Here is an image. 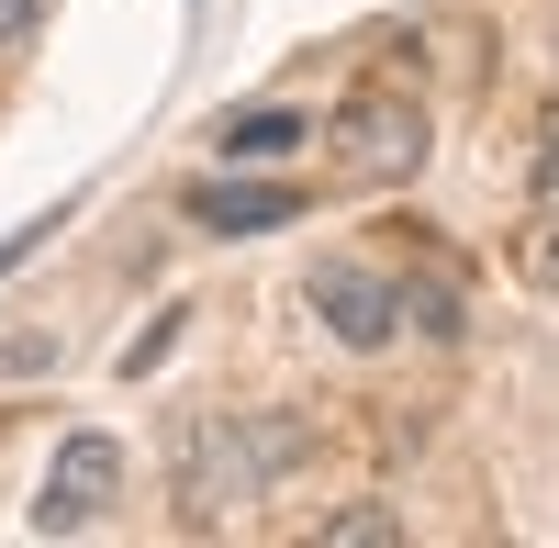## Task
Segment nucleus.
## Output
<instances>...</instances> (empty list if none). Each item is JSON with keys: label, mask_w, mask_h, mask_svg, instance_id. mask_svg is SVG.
<instances>
[{"label": "nucleus", "mask_w": 559, "mask_h": 548, "mask_svg": "<svg viewBox=\"0 0 559 548\" xmlns=\"http://www.w3.org/2000/svg\"><path fill=\"white\" fill-rule=\"evenodd\" d=\"M392 537H403V515L381 504V492H358V504L313 515V548H392Z\"/></svg>", "instance_id": "8"}, {"label": "nucleus", "mask_w": 559, "mask_h": 548, "mask_svg": "<svg viewBox=\"0 0 559 548\" xmlns=\"http://www.w3.org/2000/svg\"><path fill=\"white\" fill-rule=\"evenodd\" d=\"M112 492H123V448H112V437H68L57 470H45V492H34V537H79V526H102Z\"/></svg>", "instance_id": "4"}, {"label": "nucleus", "mask_w": 559, "mask_h": 548, "mask_svg": "<svg viewBox=\"0 0 559 548\" xmlns=\"http://www.w3.org/2000/svg\"><path fill=\"white\" fill-rule=\"evenodd\" d=\"M392 302H403V325H414V336H437V347L471 336V302H459L448 281H392Z\"/></svg>", "instance_id": "7"}, {"label": "nucleus", "mask_w": 559, "mask_h": 548, "mask_svg": "<svg viewBox=\"0 0 559 548\" xmlns=\"http://www.w3.org/2000/svg\"><path fill=\"white\" fill-rule=\"evenodd\" d=\"M537 213H559V112H548V134H537Z\"/></svg>", "instance_id": "14"}, {"label": "nucleus", "mask_w": 559, "mask_h": 548, "mask_svg": "<svg viewBox=\"0 0 559 548\" xmlns=\"http://www.w3.org/2000/svg\"><path fill=\"white\" fill-rule=\"evenodd\" d=\"M324 146H336V179H414L426 168V102L414 90H392V79H358L347 102H336V123H324Z\"/></svg>", "instance_id": "2"}, {"label": "nucleus", "mask_w": 559, "mask_h": 548, "mask_svg": "<svg viewBox=\"0 0 559 548\" xmlns=\"http://www.w3.org/2000/svg\"><path fill=\"white\" fill-rule=\"evenodd\" d=\"M258 492H269V470H258L247 415H224V403H191V415H168V504H179V526H191V537L236 526Z\"/></svg>", "instance_id": "1"}, {"label": "nucleus", "mask_w": 559, "mask_h": 548, "mask_svg": "<svg viewBox=\"0 0 559 548\" xmlns=\"http://www.w3.org/2000/svg\"><path fill=\"white\" fill-rule=\"evenodd\" d=\"M292 146H302V112H224V123H213V157H224V168L292 157Z\"/></svg>", "instance_id": "6"}, {"label": "nucleus", "mask_w": 559, "mask_h": 548, "mask_svg": "<svg viewBox=\"0 0 559 548\" xmlns=\"http://www.w3.org/2000/svg\"><path fill=\"white\" fill-rule=\"evenodd\" d=\"M302 179H191V191H179V213L202 224V236H269V224H302Z\"/></svg>", "instance_id": "5"}, {"label": "nucleus", "mask_w": 559, "mask_h": 548, "mask_svg": "<svg viewBox=\"0 0 559 548\" xmlns=\"http://www.w3.org/2000/svg\"><path fill=\"white\" fill-rule=\"evenodd\" d=\"M34 34H45V0H0V57H34Z\"/></svg>", "instance_id": "12"}, {"label": "nucleus", "mask_w": 559, "mask_h": 548, "mask_svg": "<svg viewBox=\"0 0 559 548\" xmlns=\"http://www.w3.org/2000/svg\"><path fill=\"white\" fill-rule=\"evenodd\" d=\"M247 437H258V470H269V481L313 460V426H302V415H247Z\"/></svg>", "instance_id": "9"}, {"label": "nucleus", "mask_w": 559, "mask_h": 548, "mask_svg": "<svg viewBox=\"0 0 559 548\" xmlns=\"http://www.w3.org/2000/svg\"><path fill=\"white\" fill-rule=\"evenodd\" d=\"M302 313L324 336H336L347 358H381L403 336V302H392V269H369V258H313L302 269Z\"/></svg>", "instance_id": "3"}, {"label": "nucleus", "mask_w": 559, "mask_h": 548, "mask_svg": "<svg viewBox=\"0 0 559 548\" xmlns=\"http://www.w3.org/2000/svg\"><path fill=\"white\" fill-rule=\"evenodd\" d=\"M57 236H68V202H57V213H34V224H12V236H0V281H12L23 258H45Z\"/></svg>", "instance_id": "10"}, {"label": "nucleus", "mask_w": 559, "mask_h": 548, "mask_svg": "<svg viewBox=\"0 0 559 548\" xmlns=\"http://www.w3.org/2000/svg\"><path fill=\"white\" fill-rule=\"evenodd\" d=\"M179 325H191V313H157V325H146V336H134V347H123V381H146V370H157V358L179 347Z\"/></svg>", "instance_id": "11"}, {"label": "nucleus", "mask_w": 559, "mask_h": 548, "mask_svg": "<svg viewBox=\"0 0 559 548\" xmlns=\"http://www.w3.org/2000/svg\"><path fill=\"white\" fill-rule=\"evenodd\" d=\"M515 258H526V281H537V291H559V213H548V224H537V236H526V247H515Z\"/></svg>", "instance_id": "13"}]
</instances>
